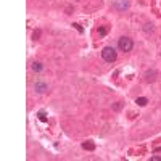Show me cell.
Here are the masks:
<instances>
[{
	"mask_svg": "<svg viewBox=\"0 0 161 161\" xmlns=\"http://www.w3.org/2000/svg\"><path fill=\"white\" fill-rule=\"evenodd\" d=\"M102 56H103L105 61L113 63V61H116V58H118V53H116V50L113 49V47H105V49L102 50Z\"/></svg>",
	"mask_w": 161,
	"mask_h": 161,
	"instance_id": "1",
	"label": "cell"
},
{
	"mask_svg": "<svg viewBox=\"0 0 161 161\" xmlns=\"http://www.w3.org/2000/svg\"><path fill=\"white\" fill-rule=\"evenodd\" d=\"M118 47L121 52H130L134 47V42H132V39L129 37H119L118 39Z\"/></svg>",
	"mask_w": 161,
	"mask_h": 161,
	"instance_id": "2",
	"label": "cell"
},
{
	"mask_svg": "<svg viewBox=\"0 0 161 161\" xmlns=\"http://www.w3.org/2000/svg\"><path fill=\"white\" fill-rule=\"evenodd\" d=\"M115 8L116 10H126V8H129V0H116Z\"/></svg>",
	"mask_w": 161,
	"mask_h": 161,
	"instance_id": "3",
	"label": "cell"
},
{
	"mask_svg": "<svg viewBox=\"0 0 161 161\" xmlns=\"http://www.w3.org/2000/svg\"><path fill=\"white\" fill-rule=\"evenodd\" d=\"M47 89H49V85H47L45 82H35L34 84V90L37 92V94H44Z\"/></svg>",
	"mask_w": 161,
	"mask_h": 161,
	"instance_id": "4",
	"label": "cell"
},
{
	"mask_svg": "<svg viewBox=\"0 0 161 161\" xmlns=\"http://www.w3.org/2000/svg\"><path fill=\"white\" fill-rule=\"evenodd\" d=\"M31 68H32V71H34V73H40V71L44 69V65L40 63V61H34Z\"/></svg>",
	"mask_w": 161,
	"mask_h": 161,
	"instance_id": "5",
	"label": "cell"
},
{
	"mask_svg": "<svg viewBox=\"0 0 161 161\" xmlns=\"http://www.w3.org/2000/svg\"><path fill=\"white\" fill-rule=\"evenodd\" d=\"M82 148H84V150H89V151H92V150H95V144H94V142H90V140H89V142H84V144H82Z\"/></svg>",
	"mask_w": 161,
	"mask_h": 161,
	"instance_id": "6",
	"label": "cell"
},
{
	"mask_svg": "<svg viewBox=\"0 0 161 161\" xmlns=\"http://www.w3.org/2000/svg\"><path fill=\"white\" fill-rule=\"evenodd\" d=\"M155 76H156V71H147V74H145V79L150 82V80H155Z\"/></svg>",
	"mask_w": 161,
	"mask_h": 161,
	"instance_id": "7",
	"label": "cell"
},
{
	"mask_svg": "<svg viewBox=\"0 0 161 161\" xmlns=\"http://www.w3.org/2000/svg\"><path fill=\"white\" fill-rule=\"evenodd\" d=\"M135 103H137L139 106H145V105L148 103V100H147L145 97H140V98H137V100H135Z\"/></svg>",
	"mask_w": 161,
	"mask_h": 161,
	"instance_id": "8",
	"label": "cell"
},
{
	"mask_svg": "<svg viewBox=\"0 0 161 161\" xmlns=\"http://www.w3.org/2000/svg\"><path fill=\"white\" fill-rule=\"evenodd\" d=\"M37 118L42 121V123H47V115H45V111H39L37 113Z\"/></svg>",
	"mask_w": 161,
	"mask_h": 161,
	"instance_id": "9",
	"label": "cell"
},
{
	"mask_svg": "<svg viewBox=\"0 0 161 161\" xmlns=\"http://www.w3.org/2000/svg\"><path fill=\"white\" fill-rule=\"evenodd\" d=\"M144 29H145V32H148V34H150V32H153V24H150V23H147Z\"/></svg>",
	"mask_w": 161,
	"mask_h": 161,
	"instance_id": "10",
	"label": "cell"
},
{
	"mask_svg": "<svg viewBox=\"0 0 161 161\" xmlns=\"http://www.w3.org/2000/svg\"><path fill=\"white\" fill-rule=\"evenodd\" d=\"M106 32H108V29H106V28H98V34H100V35H106Z\"/></svg>",
	"mask_w": 161,
	"mask_h": 161,
	"instance_id": "11",
	"label": "cell"
},
{
	"mask_svg": "<svg viewBox=\"0 0 161 161\" xmlns=\"http://www.w3.org/2000/svg\"><path fill=\"white\" fill-rule=\"evenodd\" d=\"M73 26H74V28H76V29H77V31H79V32H82V28H80L79 24H73Z\"/></svg>",
	"mask_w": 161,
	"mask_h": 161,
	"instance_id": "12",
	"label": "cell"
},
{
	"mask_svg": "<svg viewBox=\"0 0 161 161\" xmlns=\"http://www.w3.org/2000/svg\"><path fill=\"white\" fill-rule=\"evenodd\" d=\"M151 161H161L160 156H151Z\"/></svg>",
	"mask_w": 161,
	"mask_h": 161,
	"instance_id": "13",
	"label": "cell"
}]
</instances>
